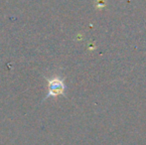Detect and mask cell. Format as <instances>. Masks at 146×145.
<instances>
[{
  "label": "cell",
  "mask_w": 146,
  "mask_h": 145,
  "mask_svg": "<svg viewBox=\"0 0 146 145\" xmlns=\"http://www.w3.org/2000/svg\"><path fill=\"white\" fill-rule=\"evenodd\" d=\"M49 95H59L65 91V85L60 79H53L49 81Z\"/></svg>",
  "instance_id": "obj_1"
}]
</instances>
